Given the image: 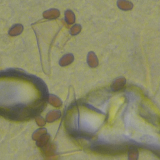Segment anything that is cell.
Segmentation results:
<instances>
[{"label": "cell", "mask_w": 160, "mask_h": 160, "mask_svg": "<svg viewBox=\"0 0 160 160\" xmlns=\"http://www.w3.org/2000/svg\"><path fill=\"white\" fill-rule=\"evenodd\" d=\"M117 6L122 11H129L133 8V4L128 0H118Z\"/></svg>", "instance_id": "cell-1"}, {"label": "cell", "mask_w": 160, "mask_h": 160, "mask_svg": "<svg viewBox=\"0 0 160 160\" xmlns=\"http://www.w3.org/2000/svg\"><path fill=\"white\" fill-rule=\"evenodd\" d=\"M44 18L48 19H54L58 18L60 15V12L57 9H50L45 11L43 14Z\"/></svg>", "instance_id": "cell-2"}, {"label": "cell", "mask_w": 160, "mask_h": 160, "mask_svg": "<svg viewBox=\"0 0 160 160\" xmlns=\"http://www.w3.org/2000/svg\"><path fill=\"white\" fill-rule=\"evenodd\" d=\"M126 84V79L124 78H119L114 80L111 86L112 91H119L123 88Z\"/></svg>", "instance_id": "cell-3"}, {"label": "cell", "mask_w": 160, "mask_h": 160, "mask_svg": "<svg viewBox=\"0 0 160 160\" xmlns=\"http://www.w3.org/2000/svg\"><path fill=\"white\" fill-rule=\"evenodd\" d=\"M65 19L68 24H72L75 21V15L71 10L68 9L65 11Z\"/></svg>", "instance_id": "cell-4"}, {"label": "cell", "mask_w": 160, "mask_h": 160, "mask_svg": "<svg viewBox=\"0 0 160 160\" xmlns=\"http://www.w3.org/2000/svg\"><path fill=\"white\" fill-rule=\"evenodd\" d=\"M22 29L23 28L21 24H16L9 30V33L11 36H16L20 34L22 32Z\"/></svg>", "instance_id": "cell-5"}, {"label": "cell", "mask_w": 160, "mask_h": 160, "mask_svg": "<svg viewBox=\"0 0 160 160\" xmlns=\"http://www.w3.org/2000/svg\"><path fill=\"white\" fill-rule=\"evenodd\" d=\"M138 150L136 148L132 147L130 148L129 151V159H137L138 158Z\"/></svg>", "instance_id": "cell-6"}, {"label": "cell", "mask_w": 160, "mask_h": 160, "mask_svg": "<svg viewBox=\"0 0 160 160\" xmlns=\"http://www.w3.org/2000/svg\"><path fill=\"white\" fill-rule=\"evenodd\" d=\"M80 30H81V26L79 24H76L72 28L71 32L72 34H76L80 31Z\"/></svg>", "instance_id": "cell-7"}]
</instances>
